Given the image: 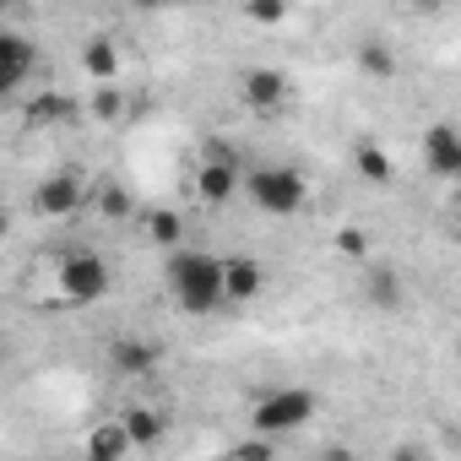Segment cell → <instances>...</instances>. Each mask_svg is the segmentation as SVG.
Segmentation results:
<instances>
[{
    "mask_svg": "<svg viewBox=\"0 0 461 461\" xmlns=\"http://www.w3.org/2000/svg\"><path fill=\"white\" fill-rule=\"evenodd\" d=\"M222 267L217 256L206 250H168V267H163V283H168V299L185 310V315H212L217 304H228V288H222Z\"/></svg>",
    "mask_w": 461,
    "mask_h": 461,
    "instance_id": "1",
    "label": "cell"
},
{
    "mask_svg": "<svg viewBox=\"0 0 461 461\" xmlns=\"http://www.w3.org/2000/svg\"><path fill=\"white\" fill-rule=\"evenodd\" d=\"M245 190H250V201H256L267 217H294V212L310 201V179H304L299 168H288V163H261V168H250Z\"/></svg>",
    "mask_w": 461,
    "mask_h": 461,
    "instance_id": "2",
    "label": "cell"
},
{
    "mask_svg": "<svg viewBox=\"0 0 461 461\" xmlns=\"http://www.w3.org/2000/svg\"><path fill=\"white\" fill-rule=\"evenodd\" d=\"M315 391H304V385H277V391H267L261 402H256V412H250V423H256V434H272V439H283V434H294V429H304L310 418H315Z\"/></svg>",
    "mask_w": 461,
    "mask_h": 461,
    "instance_id": "3",
    "label": "cell"
},
{
    "mask_svg": "<svg viewBox=\"0 0 461 461\" xmlns=\"http://www.w3.org/2000/svg\"><path fill=\"white\" fill-rule=\"evenodd\" d=\"M240 152L228 147V141H206L201 147V168H195V179H190V190H195V201L201 206H228L240 195Z\"/></svg>",
    "mask_w": 461,
    "mask_h": 461,
    "instance_id": "4",
    "label": "cell"
},
{
    "mask_svg": "<svg viewBox=\"0 0 461 461\" xmlns=\"http://www.w3.org/2000/svg\"><path fill=\"white\" fill-rule=\"evenodd\" d=\"M109 288H114V277H109V261L104 256H93V250L66 256V267H60L66 304H98V299H109Z\"/></svg>",
    "mask_w": 461,
    "mask_h": 461,
    "instance_id": "5",
    "label": "cell"
},
{
    "mask_svg": "<svg viewBox=\"0 0 461 461\" xmlns=\"http://www.w3.org/2000/svg\"><path fill=\"white\" fill-rule=\"evenodd\" d=\"M240 98H245V109H256V114H277V109L288 104V77H283L277 66H250V71L240 77Z\"/></svg>",
    "mask_w": 461,
    "mask_h": 461,
    "instance_id": "6",
    "label": "cell"
},
{
    "mask_svg": "<svg viewBox=\"0 0 461 461\" xmlns=\"http://www.w3.org/2000/svg\"><path fill=\"white\" fill-rule=\"evenodd\" d=\"M82 201H87V185H82L77 174H50V179H39V190H33V212H39V217H71Z\"/></svg>",
    "mask_w": 461,
    "mask_h": 461,
    "instance_id": "7",
    "label": "cell"
},
{
    "mask_svg": "<svg viewBox=\"0 0 461 461\" xmlns=\"http://www.w3.org/2000/svg\"><path fill=\"white\" fill-rule=\"evenodd\" d=\"M33 66H39V50L17 33V28H6V33H0V87H23L28 77H33Z\"/></svg>",
    "mask_w": 461,
    "mask_h": 461,
    "instance_id": "8",
    "label": "cell"
},
{
    "mask_svg": "<svg viewBox=\"0 0 461 461\" xmlns=\"http://www.w3.org/2000/svg\"><path fill=\"white\" fill-rule=\"evenodd\" d=\"M222 288H228V304H256V299L267 294V267L250 261V256H228Z\"/></svg>",
    "mask_w": 461,
    "mask_h": 461,
    "instance_id": "9",
    "label": "cell"
},
{
    "mask_svg": "<svg viewBox=\"0 0 461 461\" xmlns=\"http://www.w3.org/2000/svg\"><path fill=\"white\" fill-rule=\"evenodd\" d=\"M423 163H429L434 174L456 179V174H461V131H456V125H429V131H423Z\"/></svg>",
    "mask_w": 461,
    "mask_h": 461,
    "instance_id": "10",
    "label": "cell"
},
{
    "mask_svg": "<svg viewBox=\"0 0 461 461\" xmlns=\"http://www.w3.org/2000/svg\"><path fill=\"white\" fill-rule=\"evenodd\" d=\"M109 369H114V375H152V369H158V348L141 342V337H120V342L109 348Z\"/></svg>",
    "mask_w": 461,
    "mask_h": 461,
    "instance_id": "11",
    "label": "cell"
},
{
    "mask_svg": "<svg viewBox=\"0 0 461 461\" xmlns=\"http://www.w3.org/2000/svg\"><path fill=\"white\" fill-rule=\"evenodd\" d=\"M136 450V439H131V429L114 418V423H98L93 434H87V461H120V456H131Z\"/></svg>",
    "mask_w": 461,
    "mask_h": 461,
    "instance_id": "12",
    "label": "cell"
},
{
    "mask_svg": "<svg viewBox=\"0 0 461 461\" xmlns=\"http://www.w3.org/2000/svg\"><path fill=\"white\" fill-rule=\"evenodd\" d=\"M147 245H158V250H179L185 245V217L174 206L147 212Z\"/></svg>",
    "mask_w": 461,
    "mask_h": 461,
    "instance_id": "13",
    "label": "cell"
},
{
    "mask_svg": "<svg viewBox=\"0 0 461 461\" xmlns=\"http://www.w3.org/2000/svg\"><path fill=\"white\" fill-rule=\"evenodd\" d=\"M353 168H358L369 185H391V179H396V163H391V152H385L380 141H358V147H353Z\"/></svg>",
    "mask_w": 461,
    "mask_h": 461,
    "instance_id": "14",
    "label": "cell"
},
{
    "mask_svg": "<svg viewBox=\"0 0 461 461\" xmlns=\"http://www.w3.org/2000/svg\"><path fill=\"white\" fill-rule=\"evenodd\" d=\"M82 71H87L93 82H114V77H120V50H114L109 39H87V44H82Z\"/></svg>",
    "mask_w": 461,
    "mask_h": 461,
    "instance_id": "15",
    "label": "cell"
},
{
    "mask_svg": "<svg viewBox=\"0 0 461 461\" xmlns=\"http://www.w3.org/2000/svg\"><path fill=\"white\" fill-rule=\"evenodd\" d=\"M358 71H364L369 82H385V77H396V50H391L385 39H369V44H358Z\"/></svg>",
    "mask_w": 461,
    "mask_h": 461,
    "instance_id": "16",
    "label": "cell"
},
{
    "mask_svg": "<svg viewBox=\"0 0 461 461\" xmlns=\"http://www.w3.org/2000/svg\"><path fill=\"white\" fill-rule=\"evenodd\" d=\"M120 423L131 429V439H136V450H152V445L163 439V418H158L152 407H125V412H120Z\"/></svg>",
    "mask_w": 461,
    "mask_h": 461,
    "instance_id": "17",
    "label": "cell"
},
{
    "mask_svg": "<svg viewBox=\"0 0 461 461\" xmlns=\"http://www.w3.org/2000/svg\"><path fill=\"white\" fill-rule=\"evenodd\" d=\"M28 120H33V125H66V120H77V104H71L66 93H39V98L28 104Z\"/></svg>",
    "mask_w": 461,
    "mask_h": 461,
    "instance_id": "18",
    "label": "cell"
},
{
    "mask_svg": "<svg viewBox=\"0 0 461 461\" xmlns=\"http://www.w3.org/2000/svg\"><path fill=\"white\" fill-rule=\"evenodd\" d=\"M364 288H369V304H375V310H396V304H402V277H396L391 267H375Z\"/></svg>",
    "mask_w": 461,
    "mask_h": 461,
    "instance_id": "19",
    "label": "cell"
},
{
    "mask_svg": "<svg viewBox=\"0 0 461 461\" xmlns=\"http://www.w3.org/2000/svg\"><path fill=\"white\" fill-rule=\"evenodd\" d=\"M245 17L261 28H283L288 23V0H245Z\"/></svg>",
    "mask_w": 461,
    "mask_h": 461,
    "instance_id": "20",
    "label": "cell"
},
{
    "mask_svg": "<svg viewBox=\"0 0 461 461\" xmlns=\"http://www.w3.org/2000/svg\"><path fill=\"white\" fill-rule=\"evenodd\" d=\"M337 256L364 261L369 256V234H364V228H337Z\"/></svg>",
    "mask_w": 461,
    "mask_h": 461,
    "instance_id": "21",
    "label": "cell"
},
{
    "mask_svg": "<svg viewBox=\"0 0 461 461\" xmlns=\"http://www.w3.org/2000/svg\"><path fill=\"white\" fill-rule=\"evenodd\" d=\"M120 109H125V98H120V93H114L109 82H104V93H98V98L87 104V114H93V120H104V125H109V120H120Z\"/></svg>",
    "mask_w": 461,
    "mask_h": 461,
    "instance_id": "22",
    "label": "cell"
},
{
    "mask_svg": "<svg viewBox=\"0 0 461 461\" xmlns=\"http://www.w3.org/2000/svg\"><path fill=\"white\" fill-rule=\"evenodd\" d=\"M98 212L104 217H131V195L120 185H98Z\"/></svg>",
    "mask_w": 461,
    "mask_h": 461,
    "instance_id": "23",
    "label": "cell"
},
{
    "mask_svg": "<svg viewBox=\"0 0 461 461\" xmlns=\"http://www.w3.org/2000/svg\"><path fill=\"white\" fill-rule=\"evenodd\" d=\"M402 6H407V12H418V17H434L445 0H402Z\"/></svg>",
    "mask_w": 461,
    "mask_h": 461,
    "instance_id": "24",
    "label": "cell"
},
{
    "mask_svg": "<svg viewBox=\"0 0 461 461\" xmlns=\"http://www.w3.org/2000/svg\"><path fill=\"white\" fill-rule=\"evenodd\" d=\"M125 6H136V12H163L168 0H125Z\"/></svg>",
    "mask_w": 461,
    "mask_h": 461,
    "instance_id": "25",
    "label": "cell"
},
{
    "mask_svg": "<svg viewBox=\"0 0 461 461\" xmlns=\"http://www.w3.org/2000/svg\"><path fill=\"white\" fill-rule=\"evenodd\" d=\"M456 179H461V174H456Z\"/></svg>",
    "mask_w": 461,
    "mask_h": 461,
    "instance_id": "26",
    "label": "cell"
}]
</instances>
